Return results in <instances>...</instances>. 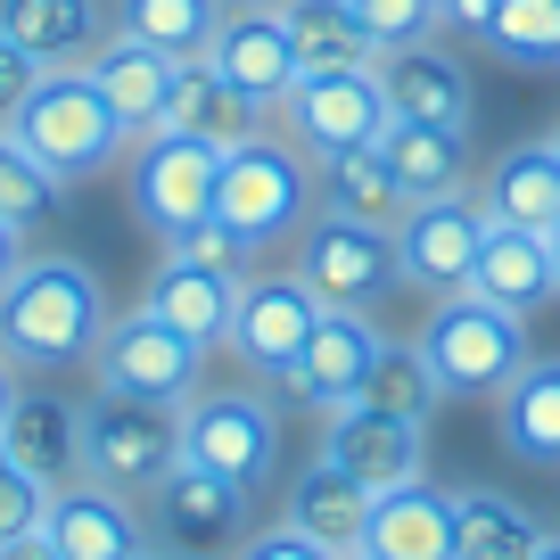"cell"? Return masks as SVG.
I'll use <instances>...</instances> for the list:
<instances>
[{"mask_svg": "<svg viewBox=\"0 0 560 560\" xmlns=\"http://www.w3.org/2000/svg\"><path fill=\"white\" fill-rule=\"evenodd\" d=\"M42 536L58 544V560H132L149 552V527H140V503L100 478H74V487L50 494L42 511Z\"/></svg>", "mask_w": 560, "mask_h": 560, "instance_id": "obj_18", "label": "cell"}, {"mask_svg": "<svg viewBox=\"0 0 560 560\" xmlns=\"http://www.w3.org/2000/svg\"><path fill=\"white\" fill-rule=\"evenodd\" d=\"M536 560H560V527H544V544H536Z\"/></svg>", "mask_w": 560, "mask_h": 560, "instance_id": "obj_46", "label": "cell"}, {"mask_svg": "<svg viewBox=\"0 0 560 560\" xmlns=\"http://www.w3.org/2000/svg\"><path fill=\"white\" fill-rule=\"evenodd\" d=\"M305 214H314V158H305L289 132L264 124L256 140L223 149V174H214V223L247 247V264H256L264 247L298 240Z\"/></svg>", "mask_w": 560, "mask_h": 560, "instance_id": "obj_2", "label": "cell"}, {"mask_svg": "<svg viewBox=\"0 0 560 560\" xmlns=\"http://www.w3.org/2000/svg\"><path fill=\"white\" fill-rule=\"evenodd\" d=\"M478 240H487V207H478L470 190H454V198H420V207L396 223L404 289H420V298H454V289H470Z\"/></svg>", "mask_w": 560, "mask_h": 560, "instance_id": "obj_13", "label": "cell"}, {"mask_svg": "<svg viewBox=\"0 0 560 560\" xmlns=\"http://www.w3.org/2000/svg\"><path fill=\"white\" fill-rule=\"evenodd\" d=\"M380 165L396 174V190L412 198H454V190H470V124H412V116H396L380 132Z\"/></svg>", "mask_w": 560, "mask_h": 560, "instance_id": "obj_25", "label": "cell"}, {"mask_svg": "<svg viewBox=\"0 0 560 560\" xmlns=\"http://www.w3.org/2000/svg\"><path fill=\"white\" fill-rule=\"evenodd\" d=\"M552 140H560V124H552Z\"/></svg>", "mask_w": 560, "mask_h": 560, "instance_id": "obj_50", "label": "cell"}, {"mask_svg": "<svg viewBox=\"0 0 560 560\" xmlns=\"http://www.w3.org/2000/svg\"><path fill=\"white\" fill-rule=\"evenodd\" d=\"M264 124H272V107H256L231 74H214V58H182L158 132H190V140H207V149H240V140H256Z\"/></svg>", "mask_w": 560, "mask_h": 560, "instance_id": "obj_19", "label": "cell"}, {"mask_svg": "<svg viewBox=\"0 0 560 560\" xmlns=\"http://www.w3.org/2000/svg\"><path fill=\"white\" fill-rule=\"evenodd\" d=\"M231 560H338V552H330V544H314V536H298V527L280 520V527H256Z\"/></svg>", "mask_w": 560, "mask_h": 560, "instance_id": "obj_39", "label": "cell"}, {"mask_svg": "<svg viewBox=\"0 0 560 560\" xmlns=\"http://www.w3.org/2000/svg\"><path fill=\"white\" fill-rule=\"evenodd\" d=\"M280 25H289V50H298L305 74H347L380 58V42L363 34V18L347 0H280Z\"/></svg>", "mask_w": 560, "mask_h": 560, "instance_id": "obj_31", "label": "cell"}, {"mask_svg": "<svg viewBox=\"0 0 560 560\" xmlns=\"http://www.w3.org/2000/svg\"><path fill=\"white\" fill-rule=\"evenodd\" d=\"M470 289H478L487 305H503V314H544V305L560 298V272H552L544 231H503V223H487L478 264H470Z\"/></svg>", "mask_w": 560, "mask_h": 560, "instance_id": "obj_27", "label": "cell"}, {"mask_svg": "<svg viewBox=\"0 0 560 560\" xmlns=\"http://www.w3.org/2000/svg\"><path fill=\"white\" fill-rule=\"evenodd\" d=\"M412 347H420V363H429V380H438V396H503L511 371L536 354L527 347V314H503V305H487L478 289L429 298Z\"/></svg>", "mask_w": 560, "mask_h": 560, "instance_id": "obj_3", "label": "cell"}, {"mask_svg": "<svg viewBox=\"0 0 560 560\" xmlns=\"http://www.w3.org/2000/svg\"><path fill=\"white\" fill-rule=\"evenodd\" d=\"M438 9H445V25H462V34H478V25H487V9H494V0H438Z\"/></svg>", "mask_w": 560, "mask_h": 560, "instance_id": "obj_43", "label": "cell"}, {"mask_svg": "<svg viewBox=\"0 0 560 560\" xmlns=\"http://www.w3.org/2000/svg\"><path fill=\"white\" fill-rule=\"evenodd\" d=\"M354 404H371V412H396V420H420V429H429V412H438L445 396H438V380H429V363H420L412 338H387Z\"/></svg>", "mask_w": 560, "mask_h": 560, "instance_id": "obj_35", "label": "cell"}, {"mask_svg": "<svg viewBox=\"0 0 560 560\" xmlns=\"http://www.w3.org/2000/svg\"><path fill=\"white\" fill-rule=\"evenodd\" d=\"M544 247H552V272H560V223H552V240H544Z\"/></svg>", "mask_w": 560, "mask_h": 560, "instance_id": "obj_47", "label": "cell"}, {"mask_svg": "<svg viewBox=\"0 0 560 560\" xmlns=\"http://www.w3.org/2000/svg\"><path fill=\"white\" fill-rule=\"evenodd\" d=\"M347 9L363 18V34L380 42V50H404V42H438L445 34L438 0H347Z\"/></svg>", "mask_w": 560, "mask_h": 560, "instance_id": "obj_37", "label": "cell"}, {"mask_svg": "<svg viewBox=\"0 0 560 560\" xmlns=\"http://www.w3.org/2000/svg\"><path fill=\"white\" fill-rule=\"evenodd\" d=\"M207 354L190 330H174L165 314H149V305H132V314L107 322L100 354H91V387H116V396H140V404H165V412H182V404L207 387Z\"/></svg>", "mask_w": 560, "mask_h": 560, "instance_id": "obj_8", "label": "cell"}, {"mask_svg": "<svg viewBox=\"0 0 560 560\" xmlns=\"http://www.w3.org/2000/svg\"><path fill=\"white\" fill-rule=\"evenodd\" d=\"M214 174H223V149H207L190 132H140L124 149V198L158 247L214 214Z\"/></svg>", "mask_w": 560, "mask_h": 560, "instance_id": "obj_9", "label": "cell"}, {"mask_svg": "<svg viewBox=\"0 0 560 560\" xmlns=\"http://www.w3.org/2000/svg\"><path fill=\"white\" fill-rule=\"evenodd\" d=\"M18 264H25V231H18V223H0V280L18 272Z\"/></svg>", "mask_w": 560, "mask_h": 560, "instance_id": "obj_44", "label": "cell"}, {"mask_svg": "<svg viewBox=\"0 0 560 560\" xmlns=\"http://www.w3.org/2000/svg\"><path fill=\"white\" fill-rule=\"evenodd\" d=\"M0 34L50 74V67H91L116 18H107V0H0Z\"/></svg>", "mask_w": 560, "mask_h": 560, "instance_id": "obj_24", "label": "cell"}, {"mask_svg": "<svg viewBox=\"0 0 560 560\" xmlns=\"http://www.w3.org/2000/svg\"><path fill=\"white\" fill-rule=\"evenodd\" d=\"M371 74H380V91H387L396 116H412V124H470V67H462V50H445V42L380 50Z\"/></svg>", "mask_w": 560, "mask_h": 560, "instance_id": "obj_21", "label": "cell"}, {"mask_svg": "<svg viewBox=\"0 0 560 560\" xmlns=\"http://www.w3.org/2000/svg\"><path fill=\"white\" fill-rule=\"evenodd\" d=\"M247 520H256V494L198 470V462H174L158 487L140 494V527H149V552L158 560H231L256 536Z\"/></svg>", "mask_w": 560, "mask_h": 560, "instance_id": "obj_5", "label": "cell"}, {"mask_svg": "<svg viewBox=\"0 0 560 560\" xmlns=\"http://www.w3.org/2000/svg\"><path fill=\"white\" fill-rule=\"evenodd\" d=\"M149 314H165L174 330H190L198 347H223L231 305H240V264H198V256H158L149 289H140Z\"/></svg>", "mask_w": 560, "mask_h": 560, "instance_id": "obj_23", "label": "cell"}, {"mask_svg": "<svg viewBox=\"0 0 560 560\" xmlns=\"http://www.w3.org/2000/svg\"><path fill=\"white\" fill-rule=\"evenodd\" d=\"M107 289L83 256L58 247H25V264L0 280V354L18 363V380H58L83 371L107 338Z\"/></svg>", "mask_w": 560, "mask_h": 560, "instance_id": "obj_1", "label": "cell"}, {"mask_svg": "<svg viewBox=\"0 0 560 560\" xmlns=\"http://www.w3.org/2000/svg\"><path fill=\"white\" fill-rule=\"evenodd\" d=\"M322 462H338L363 494L412 487V478H429V429L371 412V404H338V412H322Z\"/></svg>", "mask_w": 560, "mask_h": 560, "instance_id": "obj_14", "label": "cell"}, {"mask_svg": "<svg viewBox=\"0 0 560 560\" xmlns=\"http://www.w3.org/2000/svg\"><path fill=\"white\" fill-rule=\"evenodd\" d=\"M132 560H158V552H132Z\"/></svg>", "mask_w": 560, "mask_h": 560, "instance_id": "obj_49", "label": "cell"}, {"mask_svg": "<svg viewBox=\"0 0 560 560\" xmlns=\"http://www.w3.org/2000/svg\"><path fill=\"white\" fill-rule=\"evenodd\" d=\"M0 560H58V544L34 527V536H9V544H0Z\"/></svg>", "mask_w": 560, "mask_h": 560, "instance_id": "obj_42", "label": "cell"}, {"mask_svg": "<svg viewBox=\"0 0 560 560\" xmlns=\"http://www.w3.org/2000/svg\"><path fill=\"white\" fill-rule=\"evenodd\" d=\"M42 511H50V487H42V478L0 445V544H9V536H34Z\"/></svg>", "mask_w": 560, "mask_h": 560, "instance_id": "obj_38", "label": "cell"}, {"mask_svg": "<svg viewBox=\"0 0 560 560\" xmlns=\"http://www.w3.org/2000/svg\"><path fill=\"white\" fill-rule=\"evenodd\" d=\"M58 207H67V182H50V174H42V158L9 132V124H0V223L42 231Z\"/></svg>", "mask_w": 560, "mask_h": 560, "instance_id": "obj_36", "label": "cell"}, {"mask_svg": "<svg viewBox=\"0 0 560 560\" xmlns=\"http://www.w3.org/2000/svg\"><path fill=\"white\" fill-rule=\"evenodd\" d=\"M223 9L231 0H116L107 18H116V34L149 42V50H165V58H207Z\"/></svg>", "mask_w": 560, "mask_h": 560, "instance_id": "obj_33", "label": "cell"}, {"mask_svg": "<svg viewBox=\"0 0 560 560\" xmlns=\"http://www.w3.org/2000/svg\"><path fill=\"white\" fill-rule=\"evenodd\" d=\"M314 207L322 214H347V223L396 231L404 214H412V198L396 190V174L380 165V149H347V158H322L314 165Z\"/></svg>", "mask_w": 560, "mask_h": 560, "instance_id": "obj_30", "label": "cell"}, {"mask_svg": "<svg viewBox=\"0 0 560 560\" xmlns=\"http://www.w3.org/2000/svg\"><path fill=\"white\" fill-rule=\"evenodd\" d=\"M494 438L527 470H560V354H527L494 396Z\"/></svg>", "mask_w": 560, "mask_h": 560, "instance_id": "obj_26", "label": "cell"}, {"mask_svg": "<svg viewBox=\"0 0 560 560\" xmlns=\"http://www.w3.org/2000/svg\"><path fill=\"white\" fill-rule=\"evenodd\" d=\"M380 347H387L380 314H330V305H322L314 338H305V354L289 363V380H280V387H289V404H305V412H338V404L363 396Z\"/></svg>", "mask_w": 560, "mask_h": 560, "instance_id": "obj_15", "label": "cell"}, {"mask_svg": "<svg viewBox=\"0 0 560 560\" xmlns=\"http://www.w3.org/2000/svg\"><path fill=\"white\" fill-rule=\"evenodd\" d=\"M354 560H454V487L412 478V487L371 494V527Z\"/></svg>", "mask_w": 560, "mask_h": 560, "instance_id": "obj_20", "label": "cell"}, {"mask_svg": "<svg viewBox=\"0 0 560 560\" xmlns=\"http://www.w3.org/2000/svg\"><path fill=\"white\" fill-rule=\"evenodd\" d=\"M174 462H182V429L165 404L116 396V387H91L83 396V478H100V487L140 503Z\"/></svg>", "mask_w": 560, "mask_h": 560, "instance_id": "obj_10", "label": "cell"}, {"mask_svg": "<svg viewBox=\"0 0 560 560\" xmlns=\"http://www.w3.org/2000/svg\"><path fill=\"white\" fill-rule=\"evenodd\" d=\"M231 9H280V0H231Z\"/></svg>", "mask_w": 560, "mask_h": 560, "instance_id": "obj_48", "label": "cell"}, {"mask_svg": "<svg viewBox=\"0 0 560 560\" xmlns=\"http://www.w3.org/2000/svg\"><path fill=\"white\" fill-rule=\"evenodd\" d=\"M34 83H42V67H34L9 34H0V124H18V107L34 100Z\"/></svg>", "mask_w": 560, "mask_h": 560, "instance_id": "obj_41", "label": "cell"}, {"mask_svg": "<svg viewBox=\"0 0 560 560\" xmlns=\"http://www.w3.org/2000/svg\"><path fill=\"white\" fill-rule=\"evenodd\" d=\"M158 256H198V264H240V272H247V247L231 240V231L214 223V214H207V223H190V231H182V240H165Z\"/></svg>", "mask_w": 560, "mask_h": 560, "instance_id": "obj_40", "label": "cell"}, {"mask_svg": "<svg viewBox=\"0 0 560 560\" xmlns=\"http://www.w3.org/2000/svg\"><path fill=\"white\" fill-rule=\"evenodd\" d=\"M470 198L487 207V223L544 231V240H552V223H560V140L527 132V140H511V149H494L487 174L470 182Z\"/></svg>", "mask_w": 560, "mask_h": 560, "instance_id": "obj_17", "label": "cell"}, {"mask_svg": "<svg viewBox=\"0 0 560 560\" xmlns=\"http://www.w3.org/2000/svg\"><path fill=\"white\" fill-rule=\"evenodd\" d=\"M174 67L182 58H165V50H149V42H132V34H107L100 50H91V83L107 91V107L124 116V132H158V116H165V91H174Z\"/></svg>", "mask_w": 560, "mask_h": 560, "instance_id": "obj_29", "label": "cell"}, {"mask_svg": "<svg viewBox=\"0 0 560 560\" xmlns=\"http://www.w3.org/2000/svg\"><path fill=\"white\" fill-rule=\"evenodd\" d=\"M272 124L322 165V158H347V149H380L396 107H387V91H380L371 67H347V74H298L289 100L272 107Z\"/></svg>", "mask_w": 560, "mask_h": 560, "instance_id": "obj_11", "label": "cell"}, {"mask_svg": "<svg viewBox=\"0 0 560 560\" xmlns=\"http://www.w3.org/2000/svg\"><path fill=\"white\" fill-rule=\"evenodd\" d=\"M9 396H18V363L0 354V412H9Z\"/></svg>", "mask_w": 560, "mask_h": 560, "instance_id": "obj_45", "label": "cell"}, {"mask_svg": "<svg viewBox=\"0 0 560 560\" xmlns=\"http://www.w3.org/2000/svg\"><path fill=\"white\" fill-rule=\"evenodd\" d=\"M9 132H18L25 149L42 158V174L67 182V190H74V182H91V174H107V165L132 149L124 116L107 107V91L91 83L83 67H50V74H42L34 100L18 107V124H9Z\"/></svg>", "mask_w": 560, "mask_h": 560, "instance_id": "obj_4", "label": "cell"}, {"mask_svg": "<svg viewBox=\"0 0 560 560\" xmlns=\"http://www.w3.org/2000/svg\"><path fill=\"white\" fill-rule=\"evenodd\" d=\"M289 272H298L330 314H380V305L404 289L396 231L347 223V214H322V207L305 214V231L289 240Z\"/></svg>", "mask_w": 560, "mask_h": 560, "instance_id": "obj_6", "label": "cell"}, {"mask_svg": "<svg viewBox=\"0 0 560 560\" xmlns=\"http://www.w3.org/2000/svg\"><path fill=\"white\" fill-rule=\"evenodd\" d=\"M322 322V298L305 289L298 272H240V305H231V330L223 347L240 354L256 380H289V363L305 354V338H314Z\"/></svg>", "mask_w": 560, "mask_h": 560, "instance_id": "obj_12", "label": "cell"}, {"mask_svg": "<svg viewBox=\"0 0 560 560\" xmlns=\"http://www.w3.org/2000/svg\"><path fill=\"white\" fill-rule=\"evenodd\" d=\"M0 445H9L50 494L74 487V478H83V396H67V387H50V380L18 387L9 412H0Z\"/></svg>", "mask_w": 560, "mask_h": 560, "instance_id": "obj_16", "label": "cell"}, {"mask_svg": "<svg viewBox=\"0 0 560 560\" xmlns=\"http://www.w3.org/2000/svg\"><path fill=\"white\" fill-rule=\"evenodd\" d=\"M544 544V520L527 503L494 487H462L454 494V560H536Z\"/></svg>", "mask_w": 560, "mask_h": 560, "instance_id": "obj_32", "label": "cell"}, {"mask_svg": "<svg viewBox=\"0 0 560 560\" xmlns=\"http://www.w3.org/2000/svg\"><path fill=\"white\" fill-rule=\"evenodd\" d=\"M280 520L298 527V536H314V544H330L338 560H354L363 552V527H371V494L354 487L338 462H305L298 478H289V503H280Z\"/></svg>", "mask_w": 560, "mask_h": 560, "instance_id": "obj_28", "label": "cell"}, {"mask_svg": "<svg viewBox=\"0 0 560 560\" xmlns=\"http://www.w3.org/2000/svg\"><path fill=\"white\" fill-rule=\"evenodd\" d=\"M214 74H231V83L247 91L256 107H280L289 100V83H298V50H289V25H280V9H223V25H214Z\"/></svg>", "mask_w": 560, "mask_h": 560, "instance_id": "obj_22", "label": "cell"}, {"mask_svg": "<svg viewBox=\"0 0 560 560\" xmlns=\"http://www.w3.org/2000/svg\"><path fill=\"white\" fill-rule=\"evenodd\" d=\"M182 429V462L231 478V487L264 494L280 478V412L264 387H198L190 404L174 412Z\"/></svg>", "mask_w": 560, "mask_h": 560, "instance_id": "obj_7", "label": "cell"}, {"mask_svg": "<svg viewBox=\"0 0 560 560\" xmlns=\"http://www.w3.org/2000/svg\"><path fill=\"white\" fill-rule=\"evenodd\" d=\"M478 42L520 74H552L560 67V0H494Z\"/></svg>", "mask_w": 560, "mask_h": 560, "instance_id": "obj_34", "label": "cell"}]
</instances>
